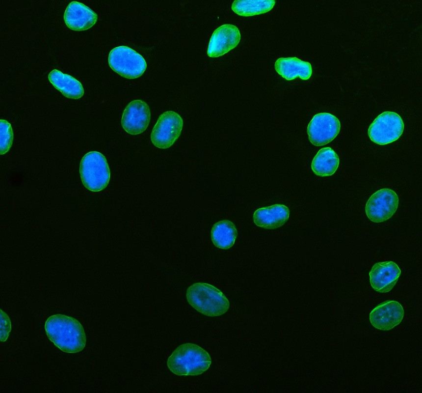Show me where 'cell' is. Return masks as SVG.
Wrapping results in <instances>:
<instances>
[{"label": "cell", "instance_id": "obj_1", "mask_svg": "<svg viewBox=\"0 0 422 393\" xmlns=\"http://www.w3.org/2000/svg\"><path fill=\"white\" fill-rule=\"evenodd\" d=\"M44 327L48 338L64 352L76 353L86 345V337L82 325L71 316L53 315L48 318Z\"/></svg>", "mask_w": 422, "mask_h": 393}, {"label": "cell", "instance_id": "obj_2", "mask_svg": "<svg viewBox=\"0 0 422 393\" xmlns=\"http://www.w3.org/2000/svg\"><path fill=\"white\" fill-rule=\"evenodd\" d=\"M211 364V357L205 350L197 344L185 343L172 352L167 365L177 375L197 376L207 370Z\"/></svg>", "mask_w": 422, "mask_h": 393}, {"label": "cell", "instance_id": "obj_3", "mask_svg": "<svg viewBox=\"0 0 422 393\" xmlns=\"http://www.w3.org/2000/svg\"><path fill=\"white\" fill-rule=\"evenodd\" d=\"M188 303L201 313L211 317L220 316L229 309L230 302L215 286L204 282L189 286L186 291Z\"/></svg>", "mask_w": 422, "mask_h": 393}, {"label": "cell", "instance_id": "obj_4", "mask_svg": "<svg viewBox=\"0 0 422 393\" xmlns=\"http://www.w3.org/2000/svg\"><path fill=\"white\" fill-rule=\"evenodd\" d=\"M79 173L84 186L92 192L105 189L110 180V172L107 160L101 153L93 151L81 159Z\"/></svg>", "mask_w": 422, "mask_h": 393}, {"label": "cell", "instance_id": "obj_5", "mask_svg": "<svg viewBox=\"0 0 422 393\" xmlns=\"http://www.w3.org/2000/svg\"><path fill=\"white\" fill-rule=\"evenodd\" d=\"M108 62L110 67L121 76L128 79L141 77L146 70L143 57L132 48L120 46L109 52Z\"/></svg>", "mask_w": 422, "mask_h": 393}, {"label": "cell", "instance_id": "obj_6", "mask_svg": "<svg viewBox=\"0 0 422 393\" xmlns=\"http://www.w3.org/2000/svg\"><path fill=\"white\" fill-rule=\"evenodd\" d=\"M401 116L393 112L386 111L378 115L368 129V135L373 142L385 145L399 138L403 132Z\"/></svg>", "mask_w": 422, "mask_h": 393}, {"label": "cell", "instance_id": "obj_7", "mask_svg": "<svg viewBox=\"0 0 422 393\" xmlns=\"http://www.w3.org/2000/svg\"><path fill=\"white\" fill-rule=\"evenodd\" d=\"M183 127V119L178 113L172 111L162 113L151 134L152 143L159 148H169L180 137Z\"/></svg>", "mask_w": 422, "mask_h": 393}, {"label": "cell", "instance_id": "obj_8", "mask_svg": "<svg viewBox=\"0 0 422 393\" xmlns=\"http://www.w3.org/2000/svg\"><path fill=\"white\" fill-rule=\"evenodd\" d=\"M398 203V196L394 191L389 188H383L370 196L366 204V214L372 222H384L396 212Z\"/></svg>", "mask_w": 422, "mask_h": 393}, {"label": "cell", "instance_id": "obj_9", "mask_svg": "<svg viewBox=\"0 0 422 393\" xmlns=\"http://www.w3.org/2000/svg\"><path fill=\"white\" fill-rule=\"evenodd\" d=\"M341 123L335 115L327 112L315 115L307 127L309 140L315 146H323L332 141L339 134Z\"/></svg>", "mask_w": 422, "mask_h": 393}, {"label": "cell", "instance_id": "obj_10", "mask_svg": "<svg viewBox=\"0 0 422 393\" xmlns=\"http://www.w3.org/2000/svg\"><path fill=\"white\" fill-rule=\"evenodd\" d=\"M151 112L148 105L141 100L131 102L123 111L121 125L128 134L136 135L144 132L149 125Z\"/></svg>", "mask_w": 422, "mask_h": 393}, {"label": "cell", "instance_id": "obj_11", "mask_svg": "<svg viewBox=\"0 0 422 393\" xmlns=\"http://www.w3.org/2000/svg\"><path fill=\"white\" fill-rule=\"evenodd\" d=\"M404 314V309L399 302L387 301L371 310L369 319L374 328L381 331H389L401 322Z\"/></svg>", "mask_w": 422, "mask_h": 393}, {"label": "cell", "instance_id": "obj_12", "mask_svg": "<svg viewBox=\"0 0 422 393\" xmlns=\"http://www.w3.org/2000/svg\"><path fill=\"white\" fill-rule=\"evenodd\" d=\"M241 35L238 28L232 24H224L216 28L211 38L207 54L217 57L235 48L239 43Z\"/></svg>", "mask_w": 422, "mask_h": 393}, {"label": "cell", "instance_id": "obj_13", "mask_svg": "<svg viewBox=\"0 0 422 393\" xmlns=\"http://www.w3.org/2000/svg\"><path fill=\"white\" fill-rule=\"evenodd\" d=\"M400 275L401 270L395 262H380L374 264L369 271V282L375 291L386 293L393 289Z\"/></svg>", "mask_w": 422, "mask_h": 393}, {"label": "cell", "instance_id": "obj_14", "mask_svg": "<svg viewBox=\"0 0 422 393\" xmlns=\"http://www.w3.org/2000/svg\"><path fill=\"white\" fill-rule=\"evenodd\" d=\"M98 20L97 14L84 4L71 1L66 8L64 21L70 29L83 31L93 27Z\"/></svg>", "mask_w": 422, "mask_h": 393}, {"label": "cell", "instance_id": "obj_15", "mask_svg": "<svg viewBox=\"0 0 422 393\" xmlns=\"http://www.w3.org/2000/svg\"><path fill=\"white\" fill-rule=\"evenodd\" d=\"M290 216L289 208L281 204L259 208L255 211L253 218L254 223L259 227L274 229L282 226Z\"/></svg>", "mask_w": 422, "mask_h": 393}, {"label": "cell", "instance_id": "obj_16", "mask_svg": "<svg viewBox=\"0 0 422 393\" xmlns=\"http://www.w3.org/2000/svg\"><path fill=\"white\" fill-rule=\"evenodd\" d=\"M275 69L280 76L289 81L297 77L307 80L312 74L310 63L296 57L279 58L275 63Z\"/></svg>", "mask_w": 422, "mask_h": 393}, {"label": "cell", "instance_id": "obj_17", "mask_svg": "<svg viewBox=\"0 0 422 393\" xmlns=\"http://www.w3.org/2000/svg\"><path fill=\"white\" fill-rule=\"evenodd\" d=\"M48 79L53 86L68 98L79 99L83 96L84 91L81 83L68 74L53 69L49 73Z\"/></svg>", "mask_w": 422, "mask_h": 393}, {"label": "cell", "instance_id": "obj_18", "mask_svg": "<svg viewBox=\"0 0 422 393\" xmlns=\"http://www.w3.org/2000/svg\"><path fill=\"white\" fill-rule=\"evenodd\" d=\"M340 160L338 154L329 147L320 149L313 158L311 168L313 172L319 176L333 175L337 170Z\"/></svg>", "mask_w": 422, "mask_h": 393}, {"label": "cell", "instance_id": "obj_19", "mask_svg": "<svg viewBox=\"0 0 422 393\" xmlns=\"http://www.w3.org/2000/svg\"><path fill=\"white\" fill-rule=\"evenodd\" d=\"M211 236L215 246L227 250L234 245L237 236V231L232 222L224 220L217 222L213 225Z\"/></svg>", "mask_w": 422, "mask_h": 393}, {"label": "cell", "instance_id": "obj_20", "mask_svg": "<svg viewBox=\"0 0 422 393\" xmlns=\"http://www.w3.org/2000/svg\"><path fill=\"white\" fill-rule=\"evenodd\" d=\"M274 0H235L232 5L233 11L242 16H252L266 13L275 4Z\"/></svg>", "mask_w": 422, "mask_h": 393}, {"label": "cell", "instance_id": "obj_21", "mask_svg": "<svg viewBox=\"0 0 422 393\" xmlns=\"http://www.w3.org/2000/svg\"><path fill=\"white\" fill-rule=\"evenodd\" d=\"M0 155L5 154L10 149L13 140V132L10 123L0 119Z\"/></svg>", "mask_w": 422, "mask_h": 393}, {"label": "cell", "instance_id": "obj_22", "mask_svg": "<svg viewBox=\"0 0 422 393\" xmlns=\"http://www.w3.org/2000/svg\"><path fill=\"white\" fill-rule=\"evenodd\" d=\"M11 322L8 314L0 309V341L5 342L11 331Z\"/></svg>", "mask_w": 422, "mask_h": 393}]
</instances>
